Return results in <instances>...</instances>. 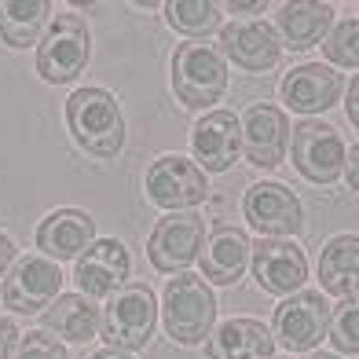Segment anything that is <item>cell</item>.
<instances>
[{
	"label": "cell",
	"mask_w": 359,
	"mask_h": 359,
	"mask_svg": "<svg viewBox=\"0 0 359 359\" xmlns=\"http://www.w3.org/2000/svg\"><path fill=\"white\" fill-rule=\"evenodd\" d=\"M345 180H348L352 191H359V143L345 154Z\"/></svg>",
	"instance_id": "31"
},
{
	"label": "cell",
	"mask_w": 359,
	"mask_h": 359,
	"mask_svg": "<svg viewBox=\"0 0 359 359\" xmlns=\"http://www.w3.org/2000/svg\"><path fill=\"white\" fill-rule=\"evenodd\" d=\"M242 217L260 238H293L304 227L301 202L279 180H260L246 187L242 198Z\"/></svg>",
	"instance_id": "9"
},
{
	"label": "cell",
	"mask_w": 359,
	"mask_h": 359,
	"mask_svg": "<svg viewBox=\"0 0 359 359\" xmlns=\"http://www.w3.org/2000/svg\"><path fill=\"white\" fill-rule=\"evenodd\" d=\"M250 253H253V242L250 235L235 224H217L213 231L205 235L202 242V253H198V264H202V279L217 283V286H231L242 279V271L250 264Z\"/></svg>",
	"instance_id": "17"
},
{
	"label": "cell",
	"mask_w": 359,
	"mask_h": 359,
	"mask_svg": "<svg viewBox=\"0 0 359 359\" xmlns=\"http://www.w3.org/2000/svg\"><path fill=\"white\" fill-rule=\"evenodd\" d=\"M19 326H15L8 316H0V359H11L15 348H19Z\"/></svg>",
	"instance_id": "29"
},
{
	"label": "cell",
	"mask_w": 359,
	"mask_h": 359,
	"mask_svg": "<svg viewBox=\"0 0 359 359\" xmlns=\"http://www.w3.org/2000/svg\"><path fill=\"white\" fill-rule=\"evenodd\" d=\"M62 286V268L48 257H22L15 260V268L8 271L4 290H0V301L11 312H44L48 304L59 297Z\"/></svg>",
	"instance_id": "12"
},
{
	"label": "cell",
	"mask_w": 359,
	"mask_h": 359,
	"mask_svg": "<svg viewBox=\"0 0 359 359\" xmlns=\"http://www.w3.org/2000/svg\"><path fill=\"white\" fill-rule=\"evenodd\" d=\"M161 319H165V334L176 345H202L213 334L217 323V297L202 275L180 271L176 279L165 283L161 293Z\"/></svg>",
	"instance_id": "2"
},
{
	"label": "cell",
	"mask_w": 359,
	"mask_h": 359,
	"mask_svg": "<svg viewBox=\"0 0 359 359\" xmlns=\"http://www.w3.org/2000/svg\"><path fill=\"white\" fill-rule=\"evenodd\" d=\"M312 359H341V355H334V352H316Z\"/></svg>",
	"instance_id": "35"
},
{
	"label": "cell",
	"mask_w": 359,
	"mask_h": 359,
	"mask_svg": "<svg viewBox=\"0 0 359 359\" xmlns=\"http://www.w3.org/2000/svg\"><path fill=\"white\" fill-rule=\"evenodd\" d=\"M11 264H15V242L0 231V275H4Z\"/></svg>",
	"instance_id": "32"
},
{
	"label": "cell",
	"mask_w": 359,
	"mask_h": 359,
	"mask_svg": "<svg viewBox=\"0 0 359 359\" xmlns=\"http://www.w3.org/2000/svg\"><path fill=\"white\" fill-rule=\"evenodd\" d=\"M330 345L345 355H359V293L345 297L337 308H330Z\"/></svg>",
	"instance_id": "26"
},
{
	"label": "cell",
	"mask_w": 359,
	"mask_h": 359,
	"mask_svg": "<svg viewBox=\"0 0 359 359\" xmlns=\"http://www.w3.org/2000/svg\"><path fill=\"white\" fill-rule=\"evenodd\" d=\"M330 29H334V8L319 4V0H290L279 8V19H275V34L293 52L316 48L319 41H326Z\"/></svg>",
	"instance_id": "21"
},
{
	"label": "cell",
	"mask_w": 359,
	"mask_h": 359,
	"mask_svg": "<svg viewBox=\"0 0 359 359\" xmlns=\"http://www.w3.org/2000/svg\"><path fill=\"white\" fill-rule=\"evenodd\" d=\"M41 326H44V334H55L62 341L81 345V341L95 337V330H100V308L85 293H59L41 312Z\"/></svg>",
	"instance_id": "22"
},
{
	"label": "cell",
	"mask_w": 359,
	"mask_h": 359,
	"mask_svg": "<svg viewBox=\"0 0 359 359\" xmlns=\"http://www.w3.org/2000/svg\"><path fill=\"white\" fill-rule=\"evenodd\" d=\"M165 22L176 34H187L191 41L205 37L209 29L220 26V8L213 0H169L165 4Z\"/></svg>",
	"instance_id": "25"
},
{
	"label": "cell",
	"mask_w": 359,
	"mask_h": 359,
	"mask_svg": "<svg viewBox=\"0 0 359 359\" xmlns=\"http://www.w3.org/2000/svg\"><path fill=\"white\" fill-rule=\"evenodd\" d=\"M323 52L334 67H359V19L337 22L323 41Z\"/></svg>",
	"instance_id": "27"
},
{
	"label": "cell",
	"mask_w": 359,
	"mask_h": 359,
	"mask_svg": "<svg viewBox=\"0 0 359 359\" xmlns=\"http://www.w3.org/2000/svg\"><path fill=\"white\" fill-rule=\"evenodd\" d=\"M172 92L191 110H205L220 103V95L227 92V62L220 48L209 41L180 44L172 55Z\"/></svg>",
	"instance_id": "4"
},
{
	"label": "cell",
	"mask_w": 359,
	"mask_h": 359,
	"mask_svg": "<svg viewBox=\"0 0 359 359\" xmlns=\"http://www.w3.org/2000/svg\"><path fill=\"white\" fill-rule=\"evenodd\" d=\"M154 326H158L154 290L140 279H128L114 297H107V308L100 312V334L107 348H118V352L147 348L154 337Z\"/></svg>",
	"instance_id": "3"
},
{
	"label": "cell",
	"mask_w": 359,
	"mask_h": 359,
	"mask_svg": "<svg viewBox=\"0 0 359 359\" xmlns=\"http://www.w3.org/2000/svg\"><path fill=\"white\" fill-rule=\"evenodd\" d=\"M11 359H70V355L59 345V337L44 334V330H29L19 337V348H15Z\"/></svg>",
	"instance_id": "28"
},
{
	"label": "cell",
	"mask_w": 359,
	"mask_h": 359,
	"mask_svg": "<svg viewBox=\"0 0 359 359\" xmlns=\"http://www.w3.org/2000/svg\"><path fill=\"white\" fill-rule=\"evenodd\" d=\"M209 359H275V337L260 319H227L205 341Z\"/></svg>",
	"instance_id": "20"
},
{
	"label": "cell",
	"mask_w": 359,
	"mask_h": 359,
	"mask_svg": "<svg viewBox=\"0 0 359 359\" xmlns=\"http://www.w3.org/2000/svg\"><path fill=\"white\" fill-rule=\"evenodd\" d=\"M147 198L154 205L169 209V213H187V209L202 205L209 198L205 172L198 169V161H191L184 154H161L147 165L143 176Z\"/></svg>",
	"instance_id": "6"
},
{
	"label": "cell",
	"mask_w": 359,
	"mask_h": 359,
	"mask_svg": "<svg viewBox=\"0 0 359 359\" xmlns=\"http://www.w3.org/2000/svg\"><path fill=\"white\" fill-rule=\"evenodd\" d=\"M67 128L92 158H118L125 147V118L107 88H77L67 100Z\"/></svg>",
	"instance_id": "1"
},
{
	"label": "cell",
	"mask_w": 359,
	"mask_h": 359,
	"mask_svg": "<svg viewBox=\"0 0 359 359\" xmlns=\"http://www.w3.org/2000/svg\"><path fill=\"white\" fill-rule=\"evenodd\" d=\"M92 59V34L88 22L74 11L52 15L44 37L37 44V74L48 85H70L74 77L85 74Z\"/></svg>",
	"instance_id": "5"
},
{
	"label": "cell",
	"mask_w": 359,
	"mask_h": 359,
	"mask_svg": "<svg viewBox=\"0 0 359 359\" xmlns=\"http://www.w3.org/2000/svg\"><path fill=\"white\" fill-rule=\"evenodd\" d=\"M220 55L231 59L235 67L246 70V74H264L279 62L283 41H279L271 22L242 19V22H227L220 29Z\"/></svg>",
	"instance_id": "14"
},
{
	"label": "cell",
	"mask_w": 359,
	"mask_h": 359,
	"mask_svg": "<svg viewBox=\"0 0 359 359\" xmlns=\"http://www.w3.org/2000/svg\"><path fill=\"white\" fill-rule=\"evenodd\" d=\"M330 330V301L323 290H297L275 308L271 337L283 341L286 352H312Z\"/></svg>",
	"instance_id": "8"
},
{
	"label": "cell",
	"mask_w": 359,
	"mask_h": 359,
	"mask_svg": "<svg viewBox=\"0 0 359 359\" xmlns=\"http://www.w3.org/2000/svg\"><path fill=\"white\" fill-rule=\"evenodd\" d=\"M257 286L271 297H293L308 279V257L293 238H260L250 253Z\"/></svg>",
	"instance_id": "11"
},
{
	"label": "cell",
	"mask_w": 359,
	"mask_h": 359,
	"mask_svg": "<svg viewBox=\"0 0 359 359\" xmlns=\"http://www.w3.org/2000/svg\"><path fill=\"white\" fill-rule=\"evenodd\" d=\"M227 11H231V15H250V11H264V4H260V0H253V4H235V0H231Z\"/></svg>",
	"instance_id": "33"
},
{
	"label": "cell",
	"mask_w": 359,
	"mask_h": 359,
	"mask_svg": "<svg viewBox=\"0 0 359 359\" xmlns=\"http://www.w3.org/2000/svg\"><path fill=\"white\" fill-rule=\"evenodd\" d=\"M202 242H205V217H198L194 209L165 213L147 238V260L161 275H180L187 264L198 260Z\"/></svg>",
	"instance_id": "7"
},
{
	"label": "cell",
	"mask_w": 359,
	"mask_h": 359,
	"mask_svg": "<svg viewBox=\"0 0 359 359\" xmlns=\"http://www.w3.org/2000/svg\"><path fill=\"white\" fill-rule=\"evenodd\" d=\"M48 22H52V4L48 0H4L0 4V37H4L8 48L41 44Z\"/></svg>",
	"instance_id": "24"
},
{
	"label": "cell",
	"mask_w": 359,
	"mask_h": 359,
	"mask_svg": "<svg viewBox=\"0 0 359 359\" xmlns=\"http://www.w3.org/2000/svg\"><path fill=\"white\" fill-rule=\"evenodd\" d=\"M191 151L202 172H227L242 154V121L231 110H209L191 128Z\"/></svg>",
	"instance_id": "16"
},
{
	"label": "cell",
	"mask_w": 359,
	"mask_h": 359,
	"mask_svg": "<svg viewBox=\"0 0 359 359\" xmlns=\"http://www.w3.org/2000/svg\"><path fill=\"white\" fill-rule=\"evenodd\" d=\"M95 242V220L85 209H55L37 224V250L62 264V260H77Z\"/></svg>",
	"instance_id": "18"
},
{
	"label": "cell",
	"mask_w": 359,
	"mask_h": 359,
	"mask_svg": "<svg viewBox=\"0 0 359 359\" xmlns=\"http://www.w3.org/2000/svg\"><path fill=\"white\" fill-rule=\"evenodd\" d=\"M128 271H133V257H128L125 242L95 238L92 246L77 257L74 279H77L81 293H85L88 301H95V297H114V293L128 283Z\"/></svg>",
	"instance_id": "15"
},
{
	"label": "cell",
	"mask_w": 359,
	"mask_h": 359,
	"mask_svg": "<svg viewBox=\"0 0 359 359\" xmlns=\"http://www.w3.org/2000/svg\"><path fill=\"white\" fill-rule=\"evenodd\" d=\"M345 114H348V121L359 128V74H352V85L345 92Z\"/></svg>",
	"instance_id": "30"
},
{
	"label": "cell",
	"mask_w": 359,
	"mask_h": 359,
	"mask_svg": "<svg viewBox=\"0 0 359 359\" xmlns=\"http://www.w3.org/2000/svg\"><path fill=\"white\" fill-rule=\"evenodd\" d=\"M319 283L323 293L352 297L359 293V235H334L319 253Z\"/></svg>",
	"instance_id": "23"
},
{
	"label": "cell",
	"mask_w": 359,
	"mask_h": 359,
	"mask_svg": "<svg viewBox=\"0 0 359 359\" xmlns=\"http://www.w3.org/2000/svg\"><path fill=\"white\" fill-rule=\"evenodd\" d=\"M242 154L257 169L283 165L290 151V118L275 103H250L242 114Z\"/></svg>",
	"instance_id": "13"
},
{
	"label": "cell",
	"mask_w": 359,
	"mask_h": 359,
	"mask_svg": "<svg viewBox=\"0 0 359 359\" xmlns=\"http://www.w3.org/2000/svg\"><path fill=\"white\" fill-rule=\"evenodd\" d=\"M293 147V165L304 180L312 184H337L345 176V140L337 136L334 125H323V121H301L290 136Z\"/></svg>",
	"instance_id": "10"
},
{
	"label": "cell",
	"mask_w": 359,
	"mask_h": 359,
	"mask_svg": "<svg viewBox=\"0 0 359 359\" xmlns=\"http://www.w3.org/2000/svg\"><path fill=\"white\" fill-rule=\"evenodd\" d=\"M92 359H136L133 352H118V348H100Z\"/></svg>",
	"instance_id": "34"
},
{
	"label": "cell",
	"mask_w": 359,
	"mask_h": 359,
	"mask_svg": "<svg viewBox=\"0 0 359 359\" xmlns=\"http://www.w3.org/2000/svg\"><path fill=\"white\" fill-rule=\"evenodd\" d=\"M279 92L293 114H323L337 103L341 74L334 67H323V62H304V67H293L283 77Z\"/></svg>",
	"instance_id": "19"
}]
</instances>
